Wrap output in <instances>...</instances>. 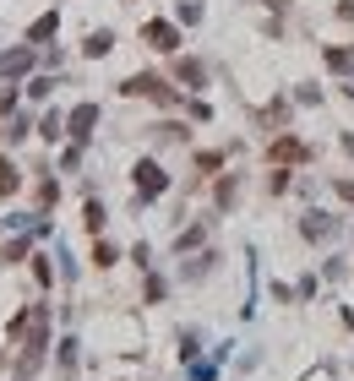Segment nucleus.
<instances>
[{"label":"nucleus","mask_w":354,"mask_h":381,"mask_svg":"<svg viewBox=\"0 0 354 381\" xmlns=\"http://www.w3.org/2000/svg\"><path fill=\"white\" fill-rule=\"evenodd\" d=\"M109 44H115V39H109V33H93V39H87V55H104Z\"/></svg>","instance_id":"obj_4"},{"label":"nucleus","mask_w":354,"mask_h":381,"mask_svg":"<svg viewBox=\"0 0 354 381\" xmlns=\"http://www.w3.org/2000/svg\"><path fill=\"white\" fill-rule=\"evenodd\" d=\"M142 39L153 44V49H175V44H180V39H175V27H169V22H147V27H142Z\"/></svg>","instance_id":"obj_1"},{"label":"nucleus","mask_w":354,"mask_h":381,"mask_svg":"<svg viewBox=\"0 0 354 381\" xmlns=\"http://www.w3.org/2000/svg\"><path fill=\"white\" fill-rule=\"evenodd\" d=\"M137 185H142V191H164V169H158V163H142V169H137Z\"/></svg>","instance_id":"obj_2"},{"label":"nucleus","mask_w":354,"mask_h":381,"mask_svg":"<svg viewBox=\"0 0 354 381\" xmlns=\"http://www.w3.org/2000/svg\"><path fill=\"white\" fill-rule=\"evenodd\" d=\"M272 158L284 163V158H305V147L300 142H272Z\"/></svg>","instance_id":"obj_3"}]
</instances>
